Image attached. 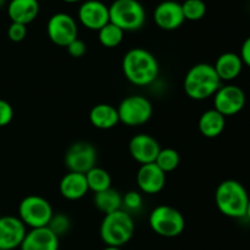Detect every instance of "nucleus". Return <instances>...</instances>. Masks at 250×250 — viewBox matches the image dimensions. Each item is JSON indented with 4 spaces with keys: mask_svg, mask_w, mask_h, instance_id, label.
Wrapping results in <instances>:
<instances>
[{
    "mask_svg": "<svg viewBox=\"0 0 250 250\" xmlns=\"http://www.w3.org/2000/svg\"><path fill=\"white\" fill-rule=\"evenodd\" d=\"M122 71L128 82L146 87L158 78L160 67L155 56L144 48H132L122 59Z\"/></svg>",
    "mask_w": 250,
    "mask_h": 250,
    "instance_id": "nucleus-1",
    "label": "nucleus"
},
{
    "mask_svg": "<svg viewBox=\"0 0 250 250\" xmlns=\"http://www.w3.org/2000/svg\"><path fill=\"white\" fill-rule=\"evenodd\" d=\"M222 85L214 66L200 62L192 66L183 80V89L188 98L193 100H207L214 97Z\"/></svg>",
    "mask_w": 250,
    "mask_h": 250,
    "instance_id": "nucleus-2",
    "label": "nucleus"
},
{
    "mask_svg": "<svg viewBox=\"0 0 250 250\" xmlns=\"http://www.w3.org/2000/svg\"><path fill=\"white\" fill-rule=\"evenodd\" d=\"M249 194L246 187L236 180L222 181L215 190V204L222 215L231 219L246 217Z\"/></svg>",
    "mask_w": 250,
    "mask_h": 250,
    "instance_id": "nucleus-3",
    "label": "nucleus"
},
{
    "mask_svg": "<svg viewBox=\"0 0 250 250\" xmlns=\"http://www.w3.org/2000/svg\"><path fill=\"white\" fill-rule=\"evenodd\" d=\"M136 226L133 217L126 210L120 209L111 214L104 215L100 224L99 234L106 247L121 248L128 243L133 237Z\"/></svg>",
    "mask_w": 250,
    "mask_h": 250,
    "instance_id": "nucleus-4",
    "label": "nucleus"
},
{
    "mask_svg": "<svg viewBox=\"0 0 250 250\" xmlns=\"http://www.w3.org/2000/svg\"><path fill=\"white\" fill-rule=\"evenodd\" d=\"M110 22L124 32H134L144 26L146 9L138 0H115L109 6Z\"/></svg>",
    "mask_w": 250,
    "mask_h": 250,
    "instance_id": "nucleus-5",
    "label": "nucleus"
},
{
    "mask_svg": "<svg viewBox=\"0 0 250 250\" xmlns=\"http://www.w3.org/2000/svg\"><path fill=\"white\" fill-rule=\"evenodd\" d=\"M149 226L158 236L175 238L183 233L186 220L182 212L170 205H159L149 215Z\"/></svg>",
    "mask_w": 250,
    "mask_h": 250,
    "instance_id": "nucleus-6",
    "label": "nucleus"
},
{
    "mask_svg": "<svg viewBox=\"0 0 250 250\" xmlns=\"http://www.w3.org/2000/svg\"><path fill=\"white\" fill-rule=\"evenodd\" d=\"M54 214L53 207L45 198L37 194L24 197L19 205V219L29 229L48 226Z\"/></svg>",
    "mask_w": 250,
    "mask_h": 250,
    "instance_id": "nucleus-7",
    "label": "nucleus"
},
{
    "mask_svg": "<svg viewBox=\"0 0 250 250\" xmlns=\"http://www.w3.org/2000/svg\"><path fill=\"white\" fill-rule=\"evenodd\" d=\"M121 124L128 127H139L146 125L153 116V105L150 100L141 94L128 95L117 107Z\"/></svg>",
    "mask_w": 250,
    "mask_h": 250,
    "instance_id": "nucleus-8",
    "label": "nucleus"
},
{
    "mask_svg": "<svg viewBox=\"0 0 250 250\" xmlns=\"http://www.w3.org/2000/svg\"><path fill=\"white\" fill-rule=\"evenodd\" d=\"M98 153L89 142H76L71 144L65 154V166L70 172L87 173L97 166Z\"/></svg>",
    "mask_w": 250,
    "mask_h": 250,
    "instance_id": "nucleus-9",
    "label": "nucleus"
},
{
    "mask_svg": "<svg viewBox=\"0 0 250 250\" xmlns=\"http://www.w3.org/2000/svg\"><path fill=\"white\" fill-rule=\"evenodd\" d=\"M46 34L58 46H66L78 38V24L71 15L56 12L46 23Z\"/></svg>",
    "mask_w": 250,
    "mask_h": 250,
    "instance_id": "nucleus-10",
    "label": "nucleus"
},
{
    "mask_svg": "<svg viewBox=\"0 0 250 250\" xmlns=\"http://www.w3.org/2000/svg\"><path fill=\"white\" fill-rule=\"evenodd\" d=\"M214 109L225 117L234 116L246 106L244 90L236 84L221 85L214 94Z\"/></svg>",
    "mask_w": 250,
    "mask_h": 250,
    "instance_id": "nucleus-11",
    "label": "nucleus"
},
{
    "mask_svg": "<svg viewBox=\"0 0 250 250\" xmlns=\"http://www.w3.org/2000/svg\"><path fill=\"white\" fill-rule=\"evenodd\" d=\"M78 21L89 31H99L110 22L109 6L100 0H85L78 9Z\"/></svg>",
    "mask_w": 250,
    "mask_h": 250,
    "instance_id": "nucleus-12",
    "label": "nucleus"
},
{
    "mask_svg": "<svg viewBox=\"0 0 250 250\" xmlns=\"http://www.w3.org/2000/svg\"><path fill=\"white\" fill-rule=\"evenodd\" d=\"M154 22L164 31H175L185 23L182 5L175 0H164L156 5L153 14Z\"/></svg>",
    "mask_w": 250,
    "mask_h": 250,
    "instance_id": "nucleus-13",
    "label": "nucleus"
},
{
    "mask_svg": "<svg viewBox=\"0 0 250 250\" xmlns=\"http://www.w3.org/2000/svg\"><path fill=\"white\" fill-rule=\"evenodd\" d=\"M160 144L153 136L146 133H138L129 141V155L141 165L155 163L156 156L160 151Z\"/></svg>",
    "mask_w": 250,
    "mask_h": 250,
    "instance_id": "nucleus-14",
    "label": "nucleus"
},
{
    "mask_svg": "<svg viewBox=\"0 0 250 250\" xmlns=\"http://www.w3.org/2000/svg\"><path fill=\"white\" fill-rule=\"evenodd\" d=\"M27 233V227L17 216H1L0 217V249L15 250L20 248L24 236Z\"/></svg>",
    "mask_w": 250,
    "mask_h": 250,
    "instance_id": "nucleus-15",
    "label": "nucleus"
},
{
    "mask_svg": "<svg viewBox=\"0 0 250 250\" xmlns=\"http://www.w3.org/2000/svg\"><path fill=\"white\" fill-rule=\"evenodd\" d=\"M137 186L144 194L160 193L166 185V173L155 163L141 165L137 172Z\"/></svg>",
    "mask_w": 250,
    "mask_h": 250,
    "instance_id": "nucleus-16",
    "label": "nucleus"
},
{
    "mask_svg": "<svg viewBox=\"0 0 250 250\" xmlns=\"http://www.w3.org/2000/svg\"><path fill=\"white\" fill-rule=\"evenodd\" d=\"M59 237L48 227L27 231L20 250H59Z\"/></svg>",
    "mask_w": 250,
    "mask_h": 250,
    "instance_id": "nucleus-17",
    "label": "nucleus"
},
{
    "mask_svg": "<svg viewBox=\"0 0 250 250\" xmlns=\"http://www.w3.org/2000/svg\"><path fill=\"white\" fill-rule=\"evenodd\" d=\"M59 190L62 198L75 202V200L82 199L89 192L87 180L84 173L70 172L68 171L60 181Z\"/></svg>",
    "mask_w": 250,
    "mask_h": 250,
    "instance_id": "nucleus-18",
    "label": "nucleus"
},
{
    "mask_svg": "<svg viewBox=\"0 0 250 250\" xmlns=\"http://www.w3.org/2000/svg\"><path fill=\"white\" fill-rule=\"evenodd\" d=\"M39 15L38 0H10L7 4V16L11 22L27 26Z\"/></svg>",
    "mask_w": 250,
    "mask_h": 250,
    "instance_id": "nucleus-19",
    "label": "nucleus"
},
{
    "mask_svg": "<svg viewBox=\"0 0 250 250\" xmlns=\"http://www.w3.org/2000/svg\"><path fill=\"white\" fill-rule=\"evenodd\" d=\"M214 66L217 76L221 82H229L233 81L241 75L243 70V61L239 54L236 53H224L217 58Z\"/></svg>",
    "mask_w": 250,
    "mask_h": 250,
    "instance_id": "nucleus-20",
    "label": "nucleus"
},
{
    "mask_svg": "<svg viewBox=\"0 0 250 250\" xmlns=\"http://www.w3.org/2000/svg\"><path fill=\"white\" fill-rule=\"evenodd\" d=\"M89 121L98 129H111L120 122L117 107L110 104H97L89 111Z\"/></svg>",
    "mask_w": 250,
    "mask_h": 250,
    "instance_id": "nucleus-21",
    "label": "nucleus"
},
{
    "mask_svg": "<svg viewBox=\"0 0 250 250\" xmlns=\"http://www.w3.org/2000/svg\"><path fill=\"white\" fill-rule=\"evenodd\" d=\"M226 127V117L215 109L203 112L198 121L199 132L205 138H216L221 136Z\"/></svg>",
    "mask_w": 250,
    "mask_h": 250,
    "instance_id": "nucleus-22",
    "label": "nucleus"
},
{
    "mask_svg": "<svg viewBox=\"0 0 250 250\" xmlns=\"http://www.w3.org/2000/svg\"><path fill=\"white\" fill-rule=\"evenodd\" d=\"M93 203L95 208L104 215L111 214L122 209V195L116 189L109 188L103 192L94 193Z\"/></svg>",
    "mask_w": 250,
    "mask_h": 250,
    "instance_id": "nucleus-23",
    "label": "nucleus"
},
{
    "mask_svg": "<svg viewBox=\"0 0 250 250\" xmlns=\"http://www.w3.org/2000/svg\"><path fill=\"white\" fill-rule=\"evenodd\" d=\"M85 180H87L88 188L93 193H99L105 189L111 188V176L105 168L94 166L92 170L85 173Z\"/></svg>",
    "mask_w": 250,
    "mask_h": 250,
    "instance_id": "nucleus-24",
    "label": "nucleus"
},
{
    "mask_svg": "<svg viewBox=\"0 0 250 250\" xmlns=\"http://www.w3.org/2000/svg\"><path fill=\"white\" fill-rule=\"evenodd\" d=\"M125 37V32L114 23L109 22L105 24L102 29L98 31V39L99 43L102 44L104 48H116L122 43Z\"/></svg>",
    "mask_w": 250,
    "mask_h": 250,
    "instance_id": "nucleus-25",
    "label": "nucleus"
},
{
    "mask_svg": "<svg viewBox=\"0 0 250 250\" xmlns=\"http://www.w3.org/2000/svg\"><path fill=\"white\" fill-rule=\"evenodd\" d=\"M180 154L173 148H164L160 149L158 156H156L155 164L164 171L165 173L172 172L180 165Z\"/></svg>",
    "mask_w": 250,
    "mask_h": 250,
    "instance_id": "nucleus-26",
    "label": "nucleus"
},
{
    "mask_svg": "<svg viewBox=\"0 0 250 250\" xmlns=\"http://www.w3.org/2000/svg\"><path fill=\"white\" fill-rule=\"evenodd\" d=\"M181 5L186 21H199L207 14V4L204 0H186Z\"/></svg>",
    "mask_w": 250,
    "mask_h": 250,
    "instance_id": "nucleus-27",
    "label": "nucleus"
},
{
    "mask_svg": "<svg viewBox=\"0 0 250 250\" xmlns=\"http://www.w3.org/2000/svg\"><path fill=\"white\" fill-rule=\"evenodd\" d=\"M46 227L60 238L61 236H63V234H66L70 231L71 220L63 212H56V214L54 212Z\"/></svg>",
    "mask_w": 250,
    "mask_h": 250,
    "instance_id": "nucleus-28",
    "label": "nucleus"
},
{
    "mask_svg": "<svg viewBox=\"0 0 250 250\" xmlns=\"http://www.w3.org/2000/svg\"><path fill=\"white\" fill-rule=\"evenodd\" d=\"M122 207L127 212H137L143 207V197L137 190H129L122 197Z\"/></svg>",
    "mask_w": 250,
    "mask_h": 250,
    "instance_id": "nucleus-29",
    "label": "nucleus"
},
{
    "mask_svg": "<svg viewBox=\"0 0 250 250\" xmlns=\"http://www.w3.org/2000/svg\"><path fill=\"white\" fill-rule=\"evenodd\" d=\"M27 36V26L16 22H11V24L7 28V37L14 43H20L23 41Z\"/></svg>",
    "mask_w": 250,
    "mask_h": 250,
    "instance_id": "nucleus-30",
    "label": "nucleus"
},
{
    "mask_svg": "<svg viewBox=\"0 0 250 250\" xmlns=\"http://www.w3.org/2000/svg\"><path fill=\"white\" fill-rule=\"evenodd\" d=\"M14 119V109L11 104L4 99H0V127H5Z\"/></svg>",
    "mask_w": 250,
    "mask_h": 250,
    "instance_id": "nucleus-31",
    "label": "nucleus"
},
{
    "mask_svg": "<svg viewBox=\"0 0 250 250\" xmlns=\"http://www.w3.org/2000/svg\"><path fill=\"white\" fill-rule=\"evenodd\" d=\"M66 49H67L68 54L75 59L82 58V56L87 53V45H85L84 42L80 38L71 42V43L66 46Z\"/></svg>",
    "mask_w": 250,
    "mask_h": 250,
    "instance_id": "nucleus-32",
    "label": "nucleus"
},
{
    "mask_svg": "<svg viewBox=\"0 0 250 250\" xmlns=\"http://www.w3.org/2000/svg\"><path fill=\"white\" fill-rule=\"evenodd\" d=\"M239 56H241L242 61H243V65H247L248 67H250V36L242 44Z\"/></svg>",
    "mask_w": 250,
    "mask_h": 250,
    "instance_id": "nucleus-33",
    "label": "nucleus"
},
{
    "mask_svg": "<svg viewBox=\"0 0 250 250\" xmlns=\"http://www.w3.org/2000/svg\"><path fill=\"white\" fill-rule=\"evenodd\" d=\"M246 217H248L250 220V197H249V203H248V208H247V214H246Z\"/></svg>",
    "mask_w": 250,
    "mask_h": 250,
    "instance_id": "nucleus-34",
    "label": "nucleus"
},
{
    "mask_svg": "<svg viewBox=\"0 0 250 250\" xmlns=\"http://www.w3.org/2000/svg\"><path fill=\"white\" fill-rule=\"evenodd\" d=\"M62 1L67 2V4H75V2H80V1H83V0H62Z\"/></svg>",
    "mask_w": 250,
    "mask_h": 250,
    "instance_id": "nucleus-35",
    "label": "nucleus"
},
{
    "mask_svg": "<svg viewBox=\"0 0 250 250\" xmlns=\"http://www.w3.org/2000/svg\"><path fill=\"white\" fill-rule=\"evenodd\" d=\"M103 250H122L121 248H117V247H105Z\"/></svg>",
    "mask_w": 250,
    "mask_h": 250,
    "instance_id": "nucleus-36",
    "label": "nucleus"
},
{
    "mask_svg": "<svg viewBox=\"0 0 250 250\" xmlns=\"http://www.w3.org/2000/svg\"><path fill=\"white\" fill-rule=\"evenodd\" d=\"M5 2H6V0H0V7H2L5 5Z\"/></svg>",
    "mask_w": 250,
    "mask_h": 250,
    "instance_id": "nucleus-37",
    "label": "nucleus"
},
{
    "mask_svg": "<svg viewBox=\"0 0 250 250\" xmlns=\"http://www.w3.org/2000/svg\"><path fill=\"white\" fill-rule=\"evenodd\" d=\"M183 1H186V0H183Z\"/></svg>",
    "mask_w": 250,
    "mask_h": 250,
    "instance_id": "nucleus-38",
    "label": "nucleus"
},
{
    "mask_svg": "<svg viewBox=\"0 0 250 250\" xmlns=\"http://www.w3.org/2000/svg\"><path fill=\"white\" fill-rule=\"evenodd\" d=\"M0 217H1V216H0Z\"/></svg>",
    "mask_w": 250,
    "mask_h": 250,
    "instance_id": "nucleus-39",
    "label": "nucleus"
},
{
    "mask_svg": "<svg viewBox=\"0 0 250 250\" xmlns=\"http://www.w3.org/2000/svg\"><path fill=\"white\" fill-rule=\"evenodd\" d=\"M0 250H1V249H0Z\"/></svg>",
    "mask_w": 250,
    "mask_h": 250,
    "instance_id": "nucleus-40",
    "label": "nucleus"
}]
</instances>
